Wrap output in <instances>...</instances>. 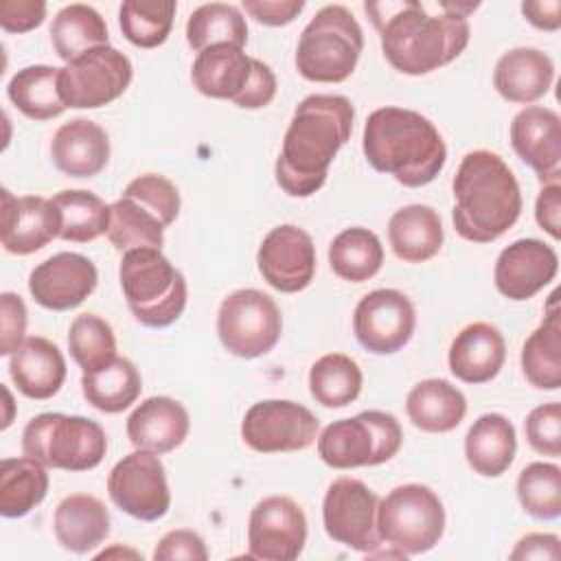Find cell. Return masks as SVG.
<instances>
[{"label":"cell","instance_id":"41","mask_svg":"<svg viewBox=\"0 0 561 561\" xmlns=\"http://www.w3.org/2000/svg\"><path fill=\"white\" fill-rule=\"evenodd\" d=\"M107 239L121 252L134 248H162L164 226L138 202L121 195L110 204Z\"/></svg>","mask_w":561,"mask_h":561},{"label":"cell","instance_id":"39","mask_svg":"<svg viewBox=\"0 0 561 561\" xmlns=\"http://www.w3.org/2000/svg\"><path fill=\"white\" fill-rule=\"evenodd\" d=\"M362 368L344 353H327L309 368V392L324 408H346L362 392Z\"/></svg>","mask_w":561,"mask_h":561},{"label":"cell","instance_id":"48","mask_svg":"<svg viewBox=\"0 0 561 561\" xmlns=\"http://www.w3.org/2000/svg\"><path fill=\"white\" fill-rule=\"evenodd\" d=\"M153 559L156 561H206L208 559V548L204 539L188 530V528H175L169 530L158 546L153 548Z\"/></svg>","mask_w":561,"mask_h":561},{"label":"cell","instance_id":"3","mask_svg":"<svg viewBox=\"0 0 561 561\" xmlns=\"http://www.w3.org/2000/svg\"><path fill=\"white\" fill-rule=\"evenodd\" d=\"M456 232L471 243H491L522 215L517 178L502 156L489 149L465 153L451 182Z\"/></svg>","mask_w":561,"mask_h":561},{"label":"cell","instance_id":"5","mask_svg":"<svg viewBox=\"0 0 561 561\" xmlns=\"http://www.w3.org/2000/svg\"><path fill=\"white\" fill-rule=\"evenodd\" d=\"M118 280L134 318L151 329L173 324L186 307V280L160 248L123 252Z\"/></svg>","mask_w":561,"mask_h":561},{"label":"cell","instance_id":"14","mask_svg":"<svg viewBox=\"0 0 561 561\" xmlns=\"http://www.w3.org/2000/svg\"><path fill=\"white\" fill-rule=\"evenodd\" d=\"M110 500L129 517L156 522L171 506L167 471L158 454L136 449L123 456L107 476Z\"/></svg>","mask_w":561,"mask_h":561},{"label":"cell","instance_id":"31","mask_svg":"<svg viewBox=\"0 0 561 561\" xmlns=\"http://www.w3.org/2000/svg\"><path fill=\"white\" fill-rule=\"evenodd\" d=\"M405 412L421 432L445 434L462 423L467 399L447 379H423L408 392Z\"/></svg>","mask_w":561,"mask_h":561},{"label":"cell","instance_id":"2","mask_svg":"<svg viewBox=\"0 0 561 561\" xmlns=\"http://www.w3.org/2000/svg\"><path fill=\"white\" fill-rule=\"evenodd\" d=\"M355 110L340 94L305 96L283 138L276 158V184L289 197H311L327 182V171L353 131Z\"/></svg>","mask_w":561,"mask_h":561},{"label":"cell","instance_id":"29","mask_svg":"<svg viewBox=\"0 0 561 561\" xmlns=\"http://www.w3.org/2000/svg\"><path fill=\"white\" fill-rule=\"evenodd\" d=\"M440 215L427 204H408L388 221V241L403 263H425L443 248Z\"/></svg>","mask_w":561,"mask_h":561},{"label":"cell","instance_id":"32","mask_svg":"<svg viewBox=\"0 0 561 561\" xmlns=\"http://www.w3.org/2000/svg\"><path fill=\"white\" fill-rule=\"evenodd\" d=\"M522 370L537 390L561 388V316L557 294L550 296V311L522 346Z\"/></svg>","mask_w":561,"mask_h":561},{"label":"cell","instance_id":"23","mask_svg":"<svg viewBox=\"0 0 561 561\" xmlns=\"http://www.w3.org/2000/svg\"><path fill=\"white\" fill-rule=\"evenodd\" d=\"M506 342L497 327L489 322H471L451 340L447 364L456 379L465 383H486L504 366Z\"/></svg>","mask_w":561,"mask_h":561},{"label":"cell","instance_id":"20","mask_svg":"<svg viewBox=\"0 0 561 561\" xmlns=\"http://www.w3.org/2000/svg\"><path fill=\"white\" fill-rule=\"evenodd\" d=\"M557 272L559 256L552 245L539 239H517L497 254L493 280L504 298L522 302L550 285Z\"/></svg>","mask_w":561,"mask_h":561},{"label":"cell","instance_id":"44","mask_svg":"<svg viewBox=\"0 0 561 561\" xmlns=\"http://www.w3.org/2000/svg\"><path fill=\"white\" fill-rule=\"evenodd\" d=\"M68 348L75 364L83 373H90L116 357V335L101 316L81 313L70 322Z\"/></svg>","mask_w":561,"mask_h":561},{"label":"cell","instance_id":"9","mask_svg":"<svg viewBox=\"0 0 561 561\" xmlns=\"http://www.w3.org/2000/svg\"><path fill=\"white\" fill-rule=\"evenodd\" d=\"M401 443L403 432L394 414L364 410L329 423L318 436V456L333 469L375 467L394 458Z\"/></svg>","mask_w":561,"mask_h":561},{"label":"cell","instance_id":"30","mask_svg":"<svg viewBox=\"0 0 561 561\" xmlns=\"http://www.w3.org/2000/svg\"><path fill=\"white\" fill-rule=\"evenodd\" d=\"M515 451V427L497 412L478 416L465 436L467 465L484 478H500L513 465Z\"/></svg>","mask_w":561,"mask_h":561},{"label":"cell","instance_id":"34","mask_svg":"<svg viewBox=\"0 0 561 561\" xmlns=\"http://www.w3.org/2000/svg\"><path fill=\"white\" fill-rule=\"evenodd\" d=\"M107 24L90 4H68L53 18L50 42L57 57L66 64L94 48L107 46Z\"/></svg>","mask_w":561,"mask_h":561},{"label":"cell","instance_id":"19","mask_svg":"<svg viewBox=\"0 0 561 561\" xmlns=\"http://www.w3.org/2000/svg\"><path fill=\"white\" fill-rule=\"evenodd\" d=\"M99 283L96 265L79 252H57L42 261L28 276L33 300L50 311L79 307Z\"/></svg>","mask_w":561,"mask_h":561},{"label":"cell","instance_id":"43","mask_svg":"<svg viewBox=\"0 0 561 561\" xmlns=\"http://www.w3.org/2000/svg\"><path fill=\"white\" fill-rule=\"evenodd\" d=\"M517 500L535 519H557L561 515V469L554 462H530L519 471Z\"/></svg>","mask_w":561,"mask_h":561},{"label":"cell","instance_id":"10","mask_svg":"<svg viewBox=\"0 0 561 561\" xmlns=\"http://www.w3.org/2000/svg\"><path fill=\"white\" fill-rule=\"evenodd\" d=\"M377 533L381 541L405 557L432 550L445 533L440 497L419 482L394 486L377 504Z\"/></svg>","mask_w":561,"mask_h":561},{"label":"cell","instance_id":"8","mask_svg":"<svg viewBox=\"0 0 561 561\" xmlns=\"http://www.w3.org/2000/svg\"><path fill=\"white\" fill-rule=\"evenodd\" d=\"M22 451L50 469L90 471L105 458L107 436L92 419L44 412L26 423Z\"/></svg>","mask_w":561,"mask_h":561},{"label":"cell","instance_id":"6","mask_svg":"<svg viewBox=\"0 0 561 561\" xmlns=\"http://www.w3.org/2000/svg\"><path fill=\"white\" fill-rule=\"evenodd\" d=\"M364 33L355 15L342 4L322 7L302 28L296 68L307 81L342 83L359 61Z\"/></svg>","mask_w":561,"mask_h":561},{"label":"cell","instance_id":"33","mask_svg":"<svg viewBox=\"0 0 561 561\" xmlns=\"http://www.w3.org/2000/svg\"><path fill=\"white\" fill-rule=\"evenodd\" d=\"M142 379L127 357H114L105 366L81 375V392L85 401L105 414L127 410L140 397Z\"/></svg>","mask_w":561,"mask_h":561},{"label":"cell","instance_id":"24","mask_svg":"<svg viewBox=\"0 0 561 561\" xmlns=\"http://www.w3.org/2000/svg\"><path fill=\"white\" fill-rule=\"evenodd\" d=\"M191 430L186 408L171 397H149L127 416V438L136 449L167 454L180 447Z\"/></svg>","mask_w":561,"mask_h":561},{"label":"cell","instance_id":"46","mask_svg":"<svg viewBox=\"0 0 561 561\" xmlns=\"http://www.w3.org/2000/svg\"><path fill=\"white\" fill-rule=\"evenodd\" d=\"M524 432H526L528 445L537 454L559 458L561 456V403L550 401L533 408L524 421Z\"/></svg>","mask_w":561,"mask_h":561},{"label":"cell","instance_id":"25","mask_svg":"<svg viewBox=\"0 0 561 561\" xmlns=\"http://www.w3.org/2000/svg\"><path fill=\"white\" fill-rule=\"evenodd\" d=\"M50 158L68 178H94L110 160L107 131L90 118H72L55 131Z\"/></svg>","mask_w":561,"mask_h":561},{"label":"cell","instance_id":"12","mask_svg":"<svg viewBox=\"0 0 561 561\" xmlns=\"http://www.w3.org/2000/svg\"><path fill=\"white\" fill-rule=\"evenodd\" d=\"M131 77L129 57L107 44L59 68V94L66 107L96 110L116 101L129 88Z\"/></svg>","mask_w":561,"mask_h":561},{"label":"cell","instance_id":"55","mask_svg":"<svg viewBox=\"0 0 561 561\" xmlns=\"http://www.w3.org/2000/svg\"><path fill=\"white\" fill-rule=\"evenodd\" d=\"M2 392H4V397H7V414H4V419H2V430H7V427L11 425V414H9V410L13 408V405H11L13 401H11V392H9L7 388H2Z\"/></svg>","mask_w":561,"mask_h":561},{"label":"cell","instance_id":"38","mask_svg":"<svg viewBox=\"0 0 561 561\" xmlns=\"http://www.w3.org/2000/svg\"><path fill=\"white\" fill-rule=\"evenodd\" d=\"M61 217L59 239L70 243H90L107 234L110 206L92 191L68 188L50 197Z\"/></svg>","mask_w":561,"mask_h":561},{"label":"cell","instance_id":"16","mask_svg":"<svg viewBox=\"0 0 561 561\" xmlns=\"http://www.w3.org/2000/svg\"><path fill=\"white\" fill-rule=\"evenodd\" d=\"M416 327L412 300L399 289H373L353 311V333L357 342L375 355L401 351Z\"/></svg>","mask_w":561,"mask_h":561},{"label":"cell","instance_id":"50","mask_svg":"<svg viewBox=\"0 0 561 561\" xmlns=\"http://www.w3.org/2000/svg\"><path fill=\"white\" fill-rule=\"evenodd\" d=\"M243 11L265 26H285L305 9L302 0H243Z\"/></svg>","mask_w":561,"mask_h":561},{"label":"cell","instance_id":"13","mask_svg":"<svg viewBox=\"0 0 561 561\" xmlns=\"http://www.w3.org/2000/svg\"><path fill=\"white\" fill-rule=\"evenodd\" d=\"M318 416L289 399H265L248 408L241 421L243 443L259 454L300 451L316 443Z\"/></svg>","mask_w":561,"mask_h":561},{"label":"cell","instance_id":"4","mask_svg":"<svg viewBox=\"0 0 561 561\" xmlns=\"http://www.w3.org/2000/svg\"><path fill=\"white\" fill-rule=\"evenodd\" d=\"M368 164L408 188L430 184L445 167L447 147L436 125L423 114L386 105L368 114L362 134Z\"/></svg>","mask_w":561,"mask_h":561},{"label":"cell","instance_id":"45","mask_svg":"<svg viewBox=\"0 0 561 561\" xmlns=\"http://www.w3.org/2000/svg\"><path fill=\"white\" fill-rule=\"evenodd\" d=\"M125 197L138 202L151 215H156L162 226H171L180 215V193L178 186L158 173H145L134 178L125 191Z\"/></svg>","mask_w":561,"mask_h":561},{"label":"cell","instance_id":"22","mask_svg":"<svg viewBox=\"0 0 561 561\" xmlns=\"http://www.w3.org/2000/svg\"><path fill=\"white\" fill-rule=\"evenodd\" d=\"M511 145L541 184L561 175V118L543 105H526L513 116Z\"/></svg>","mask_w":561,"mask_h":561},{"label":"cell","instance_id":"21","mask_svg":"<svg viewBox=\"0 0 561 561\" xmlns=\"http://www.w3.org/2000/svg\"><path fill=\"white\" fill-rule=\"evenodd\" d=\"M0 215V241L11 254H33L59 237L61 230L57 206L42 195L15 197L2 188Z\"/></svg>","mask_w":561,"mask_h":561},{"label":"cell","instance_id":"35","mask_svg":"<svg viewBox=\"0 0 561 561\" xmlns=\"http://www.w3.org/2000/svg\"><path fill=\"white\" fill-rule=\"evenodd\" d=\"M48 493L46 465L35 458H4L0 462V513L2 517L28 515Z\"/></svg>","mask_w":561,"mask_h":561},{"label":"cell","instance_id":"28","mask_svg":"<svg viewBox=\"0 0 561 561\" xmlns=\"http://www.w3.org/2000/svg\"><path fill=\"white\" fill-rule=\"evenodd\" d=\"M53 530L64 550L85 554L99 548L110 535L105 504L88 493L66 495L53 515Z\"/></svg>","mask_w":561,"mask_h":561},{"label":"cell","instance_id":"51","mask_svg":"<svg viewBox=\"0 0 561 561\" xmlns=\"http://www.w3.org/2000/svg\"><path fill=\"white\" fill-rule=\"evenodd\" d=\"M535 219L552 239L561 237V184L546 182L535 202Z\"/></svg>","mask_w":561,"mask_h":561},{"label":"cell","instance_id":"15","mask_svg":"<svg viewBox=\"0 0 561 561\" xmlns=\"http://www.w3.org/2000/svg\"><path fill=\"white\" fill-rule=\"evenodd\" d=\"M379 497L357 478H335L322 500V524L327 535L357 552H373L381 539L377 533Z\"/></svg>","mask_w":561,"mask_h":561},{"label":"cell","instance_id":"54","mask_svg":"<svg viewBox=\"0 0 561 561\" xmlns=\"http://www.w3.org/2000/svg\"><path fill=\"white\" fill-rule=\"evenodd\" d=\"M110 557H131V559H142L136 550L121 548V546H116V548H112V550H103V552H99V554H96V559H110Z\"/></svg>","mask_w":561,"mask_h":561},{"label":"cell","instance_id":"18","mask_svg":"<svg viewBox=\"0 0 561 561\" xmlns=\"http://www.w3.org/2000/svg\"><path fill=\"white\" fill-rule=\"evenodd\" d=\"M263 280L280 294L307 289L316 274V245L307 230L283 224L272 228L256 252Z\"/></svg>","mask_w":561,"mask_h":561},{"label":"cell","instance_id":"49","mask_svg":"<svg viewBox=\"0 0 561 561\" xmlns=\"http://www.w3.org/2000/svg\"><path fill=\"white\" fill-rule=\"evenodd\" d=\"M46 18L42 0H0V26L7 33H28Z\"/></svg>","mask_w":561,"mask_h":561},{"label":"cell","instance_id":"7","mask_svg":"<svg viewBox=\"0 0 561 561\" xmlns=\"http://www.w3.org/2000/svg\"><path fill=\"white\" fill-rule=\"evenodd\" d=\"M191 81L204 96L226 99L243 110H261L276 96L272 68L232 44H217L197 53Z\"/></svg>","mask_w":561,"mask_h":561},{"label":"cell","instance_id":"37","mask_svg":"<svg viewBox=\"0 0 561 561\" xmlns=\"http://www.w3.org/2000/svg\"><path fill=\"white\" fill-rule=\"evenodd\" d=\"M329 265L342 280L364 283L381 270L383 245L379 237L368 228H344L333 237L329 245Z\"/></svg>","mask_w":561,"mask_h":561},{"label":"cell","instance_id":"52","mask_svg":"<svg viewBox=\"0 0 561 561\" xmlns=\"http://www.w3.org/2000/svg\"><path fill=\"white\" fill-rule=\"evenodd\" d=\"M561 543L552 533H528L511 550L513 561H559Z\"/></svg>","mask_w":561,"mask_h":561},{"label":"cell","instance_id":"27","mask_svg":"<svg viewBox=\"0 0 561 561\" xmlns=\"http://www.w3.org/2000/svg\"><path fill=\"white\" fill-rule=\"evenodd\" d=\"M554 81L552 59L530 46L511 48L504 53L493 70V88L508 103L530 105L548 94Z\"/></svg>","mask_w":561,"mask_h":561},{"label":"cell","instance_id":"11","mask_svg":"<svg viewBox=\"0 0 561 561\" xmlns=\"http://www.w3.org/2000/svg\"><path fill=\"white\" fill-rule=\"evenodd\" d=\"M283 333V316L274 298L261 289H237L228 294L217 311V335L221 346L241 359L270 353Z\"/></svg>","mask_w":561,"mask_h":561},{"label":"cell","instance_id":"42","mask_svg":"<svg viewBox=\"0 0 561 561\" xmlns=\"http://www.w3.org/2000/svg\"><path fill=\"white\" fill-rule=\"evenodd\" d=\"M178 4L173 0H127L121 4L118 24L125 39L138 48H158L167 42Z\"/></svg>","mask_w":561,"mask_h":561},{"label":"cell","instance_id":"40","mask_svg":"<svg viewBox=\"0 0 561 561\" xmlns=\"http://www.w3.org/2000/svg\"><path fill=\"white\" fill-rule=\"evenodd\" d=\"M186 42L197 53L217 44H232L243 48L248 42L245 18L234 4H199L186 20Z\"/></svg>","mask_w":561,"mask_h":561},{"label":"cell","instance_id":"53","mask_svg":"<svg viewBox=\"0 0 561 561\" xmlns=\"http://www.w3.org/2000/svg\"><path fill=\"white\" fill-rule=\"evenodd\" d=\"M524 18L539 31H559L561 26V2L559 0H528L522 2Z\"/></svg>","mask_w":561,"mask_h":561},{"label":"cell","instance_id":"1","mask_svg":"<svg viewBox=\"0 0 561 561\" xmlns=\"http://www.w3.org/2000/svg\"><path fill=\"white\" fill-rule=\"evenodd\" d=\"M436 7L438 13L414 0L366 2L383 57L397 72L427 75L451 64L467 48L471 37L467 15L478 9V2H438Z\"/></svg>","mask_w":561,"mask_h":561},{"label":"cell","instance_id":"36","mask_svg":"<svg viewBox=\"0 0 561 561\" xmlns=\"http://www.w3.org/2000/svg\"><path fill=\"white\" fill-rule=\"evenodd\" d=\"M9 101L33 121H50L64 114L66 105L59 94V68L26 66L18 70L7 85Z\"/></svg>","mask_w":561,"mask_h":561},{"label":"cell","instance_id":"17","mask_svg":"<svg viewBox=\"0 0 561 561\" xmlns=\"http://www.w3.org/2000/svg\"><path fill=\"white\" fill-rule=\"evenodd\" d=\"M307 543V517L287 495H270L254 504L248 519V557L294 561Z\"/></svg>","mask_w":561,"mask_h":561},{"label":"cell","instance_id":"26","mask_svg":"<svg viewBox=\"0 0 561 561\" xmlns=\"http://www.w3.org/2000/svg\"><path fill=\"white\" fill-rule=\"evenodd\" d=\"M66 359L59 346L42 335L26 337L9 359L15 388L35 401L55 397L66 381Z\"/></svg>","mask_w":561,"mask_h":561},{"label":"cell","instance_id":"47","mask_svg":"<svg viewBox=\"0 0 561 561\" xmlns=\"http://www.w3.org/2000/svg\"><path fill=\"white\" fill-rule=\"evenodd\" d=\"M26 305L13 291L0 294V355H13L26 340Z\"/></svg>","mask_w":561,"mask_h":561}]
</instances>
